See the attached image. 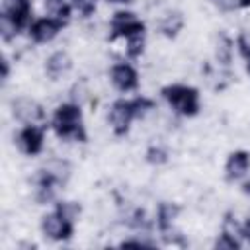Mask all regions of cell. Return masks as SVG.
I'll use <instances>...</instances> for the list:
<instances>
[{
  "label": "cell",
  "mask_w": 250,
  "mask_h": 250,
  "mask_svg": "<svg viewBox=\"0 0 250 250\" xmlns=\"http://www.w3.org/2000/svg\"><path fill=\"white\" fill-rule=\"evenodd\" d=\"M57 139L64 143H88V131L84 125L82 105L74 102H62L55 107L49 121Z\"/></svg>",
  "instance_id": "obj_1"
},
{
  "label": "cell",
  "mask_w": 250,
  "mask_h": 250,
  "mask_svg": "<svg viewBox=\"0 0 250 250\" xmlns=\"http://www.w3.org/2000/svg\"><path fill=\"white\" fill-rule=\"evenodd\" d=\"M160 96L170 105V109L180 117L191 119L201 111V94L195 86L180 82L166 84L160 88Z\"/></svg>",
  "instance_id": "obj_2"
},
{
  "label": "cell",
  "mask_w": 250,
  "mask_h": 250,
  "mask_svg": "<svg viewBox=\"0 0 250 250\" xmlns=\"http://www.w3.org/2000/svg\"><path fill=\"white\" fill-rule=\"evenodd\" d=\"M146 31V23L131 10H115L109 18V35L107 41L113 43L117 39H127L135 33Z\"/></svg>",
  "instance_id": "obj_3"
},
{
  "label": "cell",
  "mask_w": 250,
  "mask_h": 250,
  "mask_svg": "<svg viewBox=\"0 0 250 250\" xmlns=\"http://www.w3.org/2000/svg\"><path fill=\"white\" fill-rule=\"evenodd\" d=\"M47 127H51L49 123H27L21 125V129L16 133L14 143L18 146V150L25 156H39L43 152L45 146V133Z\"/></svg>",
  "instance_id": "obj_4"
},
{
  "label": "cell",
  "mask_w": 250,
  "mask_h": 250,
  "mask_svg": "<svg viewBox=\"0 0 250 250\" xmlns=\"http://www.w3.org/2000/svg\"><path fill=\"white\" fill-rule=\"evenodd\" d=\"M39 229H41V234L51 240V242H66L74 236V230H76V223L62 217L59 211H49L41 217V223H39Z\"/></svg>",
  "instance_id": "obj_5"
},
{
  "label": "cell",
  "mask_w": 250,
  "mask_h": 250,
  "mask_svg": "<svg viewBox=\"0 0 250 250\" xmlns=\"http://www.w3.org/2000/svg\"><path fill=\"white\" fill-rule=\"evenodd\" d=\"M135 109L131 104V98H117L109 105L107 121L115 137H125L131 131V123L135 121Z\"/></svg>",
  "instance_id": "obj_6"
},
{
  "label": "cell",
  "mask_w": 250,
  "mask_h": 250,
  "mask_svg": "<svg viewBox=\"0 0 250 250\" xmlns=\"http://www.w3.org/2000/svg\"><path fill=\"white\" fill-rule=\"evenodd\" d=\"M109 82L111 86L119 92V94H131V92H137L139 86H141V76H139V70L131 64V62H115L109 66Z\"/></svg>",
  "instance_id": "obj_7"
},
{
  "label": "cell",
  "mask_w": 250,
  "mask_h": 250,
  "mask_svg": "<svg viewBox=\"0 0 250 250\" xmlns=\"http://www.w3.org/2000/svg\"><path fill=\"white\" fill-rule=\"evenodd\" d=\"M12 107V115L21 123V125H27V123H47V113H45V107L29 98V96H18L12 100L10 104Z\"/></svg>",
  "instance_id": "obj_8"
},
{
  "label": "cell",
  "mask_w": 250,
  "mask_h": 250,
  "mask_svg": "<svg viewBox=\"0 0 250 250\" xmlns=\"http://www.w3.org/2000/svg\"><path fill=\"white\" fill-rule=\"evenodd\" d=\"M66 27L64 21L57 20V18H51V16H41V18H35L31 21V25L27 27V37L35 43V45H47L51 43L62 29Z\"/></svg>",
  "instance_id": "obj_9"
},
{
  "label": "cell",
  "mask_w": 250,
  "mask_h": 250,
  "mask_svg": "<svg viewBox=\"0 0 250 250\" xmlns=\"http://www.w3.org/2000/svg\"><path fill=\"white\" fill-rule=\"evenodd\" d=\"M2 16H6L20 31H27L33 18V2L31 0H2Z\"/></svg>",
  "instance_id": "obj_10"
},
{
  "label": "cell",
  "mask_w": 250,
  "mask_h": 250,
  "mask_svg": "<svg viewBox=\"0 0 250 250\" xmlns=\"http://www.w3.org/2000/svg\"><path fill=\"white\" fill-rule=\"evenodd\" d=\"M250 172V152L248 150H232L225 160V180L234 184L242 180Z\"/></svg>",
  "instance_id": "obj_11"
},
{
  "label": "cell",
  "mask_w": 250,
  "mask_h": 250,
  "mask_svg": "<svg viewBox=\"0 0 250 250\" xmlns=\"http://www.w3.org/2000/svg\"><path fill=\"white\" fill-rule=\"evenodd\" d=\"M72 68V57L66 53V51H55L51 53L47 59H45V76L53 82L61 80L62 76H66Z\"/></svg>",
  "instance_id": "obj_12"
},
{
  "label": "cell",
  "mask_w": 250,
  "mask_h": 250,
  "mask_svg": "<svg viewBox=\"0 0 250 250\" xmlns=\"http://www.w3.org/2000/svg\"><path fill=\"white\" fill-rule=\"evenodd\" d=\"M184 207L178 203V201H160L156 205V215H154V225H156V230L162 234V232H168L174 229V223L176 219L182 215Z\"/></svg>",
  "instance_id": "obj_13"
},
{
  "label": "cell",
  "mask_w": 250,
  "mask_h": 250,
  "mask_svg": "<svg viewBox=\"0 0 250 250\" xmlns=\"http://www.w3.org/2000/svg\"><path fill=\"white\" fill-rule=\"evenodd\" d=\"M184 25H186L184 14L180 10H168L158 20V33L164 35L166 39H176L184 29Z\"/></svg>",
  "instance_id": "obj_14"
},
{
  "label": "cell",
  "mask_w": 250,
  "mask_h": 250,
  "mask_svg": "<svg viewBox=\"0 0 250 250\" xmlns=\"http://www.w3.org/2000/svg\"><path fill=\"white\" fill-rule=\"evenodd\" d=\"M234 39L227 31H219L215 39V61L221 68H230L234 59Z\"/></svg>",
  "instance_id": "obj_15"
},
{
  "label": "cell",
  "mask_w": 250,
  "mask_h": 250,
  "mask_svg": "<svg viewBox=\"0 0 250 250\" xmlns=\"http://www.w3.org/2000/svg\"><path fill=\"white\" fill-rule=\"evenodd\" d=\"M125 225L131 229V230H137L141 234H146L152 230V221L148 219L146 211L143 207H135L127 217H125Z\"/></svg>",
  "instance_id": "obj_16"
},
{
  "label": "cell",
  "mask_w": 250,
  "mask_h": 250,
  "mask_svg": "<svg viewBox=\"0 0 250 250\" xmlns=\"http://www.w3.org/2000/svg\"><path fill=\"white\" fill-rule=\"evenodd\" d=\"M45 10H47V16L57 18L68 25L74 8H72L70 0H45Z\"/></svg>",
  "instance_id": "obj_17"
},
{
  "label": "cell",
  "mask_w": 250,
  "mask_h": 250,
  "mask_svg": "<svg viewBox=\"0 0 250 250\" xmlns=\"http://www.w3.org/2000/svg\"><path fill=\"white\" fill-rule=\"evenodd\" d=\"M145 47H146V31L135 33V35L125 39V53H127V57L131 61L141 59L143 53H145Z\"/></svg>",
  "instance_id": "obj_18"
},
{
  "label": "cell",
  "mask_w": 250,
  "mask_h": 250,
  "mask_svg": "<svg viewBox=\"0 0 250 250\" xmlns=\"http://www.w3.org/2000/svg\"><path fill=\"white\" fill-rule=\"evenodd\" d=\"M45 168H47V170H51V172L55 174V178L59 180V184H61V186H66V182L70 180L72 166H70V162H68V160H64V158H51V160H47Z\"/></svg>",
  "instance_id": "obj_19"
},
{
  "label": "cell",
  "mask_w": 250,
  "mask_h": 250,
  "mask_svg": "<svg viewBox=\"0 0 250 250\" xmlns=\"http://www.w3.org/2000/svg\"><path fill=\"white\" fill-rule=\"evenodd\" d=\"M242 244H244V240H242L238 234L221 229V232L217 234V238H215V242H213V248H215V250H240Z\"/></svg>",
  "instance_id": "obj_20"
},
{
  "label": "cell",
  "mask_w": 250,
  "mask_h": 250,
  "mask_svg": "<svg viewBox=\"0 0 250 250\" xmlns=\"http://www.w3.org/2000/svg\"><path fill=\"white\" fill-rule=\"evenodd\" d=\"M145 160L150 164V166H164L168 160H170V152L166 146L162 145H150L146 150H145Z\"/></svg>",
  "instance_id": "obj_21"
},
{
  "label": "cell",
  "mask_w": 250,
  "mask_h": 250,
  "mask_svg": "<svg viewBox=\"0 0 250 250\" xmlns=\"http://www.w3.org/2000/svg\"><path fill=\"white\" fill-rule=\"evenodd\" d=\"M53 209L59 211L62 217L74 221V223L78 221V217H80V213H82V205H80L78 201H68V199H57Z\"/></svg>",
  "instance_id": "obj_22"
},
{
  "label": "cell",
  "mask_w": 250,
  "mask_h": 250,
  "mask_svg": "<svg viewBox=\"0 0 250 250\" xmlns=\"http://www.w3.org/2000/svg\"><path fill=\"white\" fill-rule=\"evenodd\" d=\"M234 45H236L238 55L244 59V70H246V74H250V31L242 29V31L236 35Z\"/></svg>",
  "instance_id": "obj_23"
},
{
  "label": "cell",
  "mask_w": 250,
  "mask_h": 250,
  "mask_svg": "<svg viewBox=\"0 0 250 250\" xmlns=\"http://www.w3.org/2000/svg\"><path fill=\"white\" fill-rule=\"evenodd\" d=\"M131 104H133V109H135V117L137 119H143V117H146L152 109H156V102L152 100V98H148V96H135V98H131Z\"/></svg>",
  "instance_id": "obj_24"
},
{
  "label": "cell",
  "mask_w": 250,
  "mask_h": 250,
  "mask_svg": "<svg viewBox=\"0 0 250 250\" xmlns=\"http://www.w3.org/2000/svg\"><path fill=\"white\" fill-rule=\"evenodd\" d=\"M20 33H21V31H20L6 16L0 14V37H2V41H4V43H10V41H14Z\"/></svg>",
  "instance_id": "obj_25"
},
{
  "label": "cell",
  "mask_w": 250,
  "mask_h": 250,
  "mask_svg": "<svg viewBox=\"0 0 250 250\" xmlns=\"http://www.w3.org/2000/svg\"><path fill=\"white\" fill-rule=\"evenodd\" d=\"M37 205H47V203H55L57 201V188H45V186H35V193H33Z\"/></svg>",
  "instance_id": "obj_26"
},
{
  "label": "cell",
  "mask_w": 250,
  "mask_h": 250,
  "mask_svg": "<svg viewBox=\"0 0 250 250\" xmlns=\"http://www.w3.org/2000/svg\"><path fill=\"white\" fill-rule=\"evenodd\" d=\"M72 8L82 16V18H90L94 16L96 8H98V0H70Z\"/></svg>",
  "instance_id": "obj_27"
},
{
  "label": "cell",
  "mask_w": 250,
  "mask_h": 250,
  "mask_svg": "<svg viewBox=\"0 0 250 250\" xmlns=\"http://www.w3.org/2000/svg\"><path fill=\"white\" fill-rule=\"evenodd\" d=\"M213 8H217L223 14H230L238 10V0H209Z\"/></svg>",
  "instance_id": "obj_28"
},
{
  "label": "cell",
  "mask_w": 250,
  "mask_h": 250,
  "mask_svg": "<svg viewBox=\"0 0 250 250\" xmlns=\"http://www.w3.org/2000/svg\"><path fill=\"white\" fill-rule=\"evenodd\" d=\"M129 246H137V248H143V246H156L154 240H148V238H125L119 242V248H129Z\"/></svg>",
  "instance_id": "obj_29"
},
{
  "label": "cell",
  "mask_w": 250,
  "mask_h": 250,
  "mask_svg": "<svg viewBox=\"0 0 250 250\" xmlns=\"http://www.w3.org/2000/svg\"><path fill=\"white\" fill-rule=\"evenodd\" d=\"M84 100H86V90H84V82H76L74 86H72V90H70V102H74V104H84Z\"/></svg>",
  "instance_id": "obj_30"
},
{
  "label": "cell",
  "mask_w": 250,
  "mask_h": 250,
  "mask_svg": "<svg viewBox=\"0 0 250 250\" xmlns=\"http://www.w3.org/2000/svg\"><path fill=\"white\" fill-rule=\"evenodd\" d=\"M0 68H2L0 78H2V82H6V80H8V76H10V61H8L6 57H2V59H0Z\"/></svg>",
  "instance_id": "obj_31"
},
{
  "label": "cell",
  "mask_w": 250,
  "mask_h": 250,
  "mask_svg": "<svg viewBox=\"0 0 250 250\" xmlns=\"http://www.w3.org/2000/svg\"><path fill=\"white\" fill-rule=\"evenodd\" d=\"M240 234H242V240L250 244V217H246V219H244V223H242V230H240Z\"/></svg>",
  "instance_id": "obj_32"
},
{
  "label": "cell",
  "mask_w": 250,
  "mask_h": 250,
  "mask_svg": "<svg viewBox=\"0 0 250 250\" xmlns=\"http://www.w3.org/2000/svg\"><path fill=\"white\" fill-rule=\"evenodd\" d=\"M240 191H242L244 195H250V180H244V182L240 184Z\"/></svg>",
  "instance_id": "obj_33"
},
{
  "label": "cell",
  "mask_w": 250,
  "mask_h": 250,
  "mask_svg": "<svg viewBox=\"0 0 250 250\" xmlns=\"http://www.w3.org/2000/svg\"><path fill=\"white\" fill-rule=\"evenodd\" d=\"M250 8V0H238V10H248Z\"/></svg>",
  "instance_id": "obj_34"
},
{
  "label": "cell",
  "mask_w": 250,
  "mask_h": 250,
  "mask_svg": "<svg viewBox=\"0 0 250 250\" xmlns=\"http://www.w3.org/2000/svg\"><path fill=\"white\" fill-rule=\"evenodd\" d=\"M105 2H107V4H123V6H125V4H131L133 0H105Z\"/></svg>",
  "instance_id": "obj_35"
}]
</instances>
